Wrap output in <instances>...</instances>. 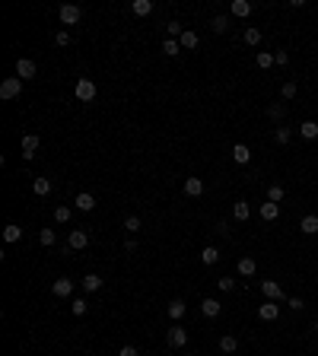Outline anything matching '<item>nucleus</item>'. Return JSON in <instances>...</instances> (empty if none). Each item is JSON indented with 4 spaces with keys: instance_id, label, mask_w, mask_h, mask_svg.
<instances>
[{
    "instance_id": "obj_30",
    "label": "nucleus",
    "mask_w": 318,
    "mask_h": 356,
    "mask_svg": "<svg viewBox=\"0 0 318 356\" xmlns=\"http://www.w3.org/2000/svg\"><path fill=\"white\" fill-rule=\"evenodd\" d=\"M201 261H204V264H216V261H220V248L207 245L204 251H201Z\"/></svg>"
},
{
    "instance_id": "obj_35",
    "label": "nucleus",
    "mask_w": 318,
    "mask_h": 356,
    "mask_svg": "<svg viewBox=\"0 0 318 356\" xmlns=\"http://www.w3.org/2000/svg\"><path fill=\"white\" fill-rule=\"evenodd\" d=\"M54 239H58V236H54V229H42V232H38V242H42L45 248H51Z\"/></svg>"
},
{
    "instance_id": "obj_34",
    "label": "nucleus",
    "mask_w": 318,
    "mask_h": 356,
    "mask_svg": "<svg viewBox=\"0 0 318 356\" xmlns=\"http://www.w3.org/2000/svg\"><path fill=\"white\" fill-rule=\"evenodd\" d=\"M255 64H258L261 70H267V67H274V55H270V51H261V55L255 57Z\"/></svg>"
},
{
    "instance_id": "obj_46",
    "label": "nucleus",
    "mask_w": 318,
    "mask_h": 356,
    "mask_svg": "<svg viewBox=\"0 0 318 356\" xmlns=\"http://www.w3.org/2000/svg\"><path fill=\"white\" fill-rule=\"evenodd\" d=\"M312 331H315V334H318V321H315V325H312Z\"/></svg>"
},
{
    "instance_id": "obj_44",
    "label": "nucleus",
    "mask_w": 318,
    "mask_h": 356,
    "mask_svg": "<svg viewBox=\"0 0 318 356\" xmlns=\"http://www.w3.org/2000/svg\"><path fill=\"white\" fill-rule=\"evenodd\" d=\"M274 64L287 67V64H289V55H287V51H274Z\"/></svg>"
},
{
    "instance_id": "obj_2",
    "label": "nucleus",
    "mask_w": 318,
    "mask_h": 356,
    "mask_svg": "<svg viewBox=\"0 0 318 356\" xmlns=\"http://www.w3.org/2000/svg\"><path fill=\"white\" fill-rule=\"evenodd\" d=\"M86 245H89V236H86L83 229H70V236H67V254L70 251H83Z\"/></svg>"
},
{
    "instance_id": "obj_7",
    "label": "nucleus",
    "mask_w": 318,
    "mask_h": 356,
    "mask_svg": "<svg viewBox=\"0 0 318 356\" xmlns=\"http://www.w3.org/2000/svg\"><path fill=\"white\" fill-rule=\"evenodd\" d=\"M166 340H169V347H175V350H181V347L188 344V331L181 325H172V331L166 334Z\"/></svg>"
},
{
    "instance_id": "obj_1",
    "label": "nucleus",
    "mask_w": 318,
    "mask_h": 356,
    "mask_svg": "<svg viewBox=\"0 0 318 356\" xmlns=\"http://www.w3.org/2000/svg\"><path fill=\"white\" fill-rule=\"evenodd\" d=\"M19 92H23V80H19V77H10V80H3V83H0V99H3V102L16 99Z\"/></svg>"
},
{
    "instance_id": "obj_31",
    "label": "nucleus",
    "mask_w": 318,
    "mask_h": 356,
    "mask_svg": "<svg viewBox=\"0 0 318 356\" xmlns=\"http://www.w3.org/2000/svg\"><path fill=\"white\" fill-rule=\"evenodd\" d=\"M210 29L216 32V35H223V32L229 29V16H213L210 19Z\"/></svg>"
},
{
    "instance_id": "obj_45",
    "label": "nucleus",
    "mask_w": 318,
    "mask_h": 356,
    "mask_svg": "<svg viewBox=\"0 0 318 356\" xmlns=\"http://www.w3.org/2000/svg\"><path fill=\"white\" fill-rule=\"evenodd\" d=\"M118 356H137V350H134V347H121Z\"/></svg>"
},
{
    "instance_id": "obj_13",
    "label": "nucleus",
    "mask_w": 318,
    "mask_h": 356,
    "mask_svg": "<svg viewBox=\"0 0 318 356\" xmlns=\"http://www.w3.org/2000/svg\"><path fill=\"white\" fill-rule=\"evenodd\" d=\"M277 217H280V204H274V200L261 204V219H264V223H274Z\"/></svg>"
},
{
    "instance_id": "obj_6",
    "label": "nucleus",
    "mask_w": 318,
    "mask_h": 356,
    "mask_svg": "<svg viewBox=\"0 0 318 356\" xmlns=\"http://www.w3.org/2000/svg\"><path fill=\"white\" fill-rule=\"evenodd\" d=\"M51 293L58 299H70L73 296V280L70 277H58V280H54V286H51Z\"/></svg>"
},
{
    "instance_id": "obj_20",
    "label": "nucleus",
    "mask_w": 318,
    "mask_h": 356,
    "mask_svg": "<svg viewBox=\"0 0 318 356\" xmlns=\"http://www.w3.org/2000/svg\"><path fill=\"white\" fill-rule=\"evenodd\" d=\"M185 312H188V305L181 299H172V302H169V318H172V321H178Z\"/></svg>"
},
{
    "instance_id": "obj_37",
    "label": "nucleus",
    "mask_w": 318,
    "mask_h": 356,
    "mask_svg": "<svg viewBox=\"0 0 318 356\" xmlns=\"http://www.w3.org/2000/svg\"><path fill=\"white\" fill-rule=\"evenodd\" d=\"M216 286H220V293H232L235 290V280L232 277H220V280H216Z\"/></svg>"
},
{
    "instance_id": "obj_28",
    "label": "nucleus",
    "mask_w": 318,
    "mask_h": 356,
    "mask_svg": "<svg viewBox=\"0 0 318 356\" xmlns=\"http://www.w3.org/2000/svg\"><path fill=\"white\" fill-rule=\"evenodd\" d=\"M299 134L306 140H315L318 137V124H315V121H302V124H299Z\"/></svg>"
},
{
    "instance_id": "obj_5",
    "label": "nucleus",
    "mask_w": 318,
    "mask_h": 356,
    "mask_svg": "<svg viewBox=\"0 0 318 356\" xmlns=\"http://www.w3.org/2000/svg\"><path fill=\"white\" fill-rule=\"evenodd\" d=\"M58 16H60V23H64V26H77L80 16H83V10H80V6H73V3H64Z\"/></svg>"
},
{
    "instance_id": "obj_9",
    "label": "nucleus",
    "mask_w": 318,
    "mask_h": 356,
    "mask_svg": "<svg viewBox=\"0 0 318 356\" xmlns=\"http://www.w3.org/2000/svg\"><path fill=\"white\" fill-rule=\"evenodd\" d=\"M258 318L261 321H277V318H280V305H277V302H264V305H261L258 308Z\"/></svg>"
},
{
    "instance_id": "obj_18",
    "label": "nucleus",
    "mask_w": 318,
    "mask_h": 356,
    "mask_svg": "<svg viewBox=\"0 0 318 356\" xmlns=\"http://www.w3.org/2000/svg\"><path fill=\"white\" fill-rule=\"evenodd\" d=\"M299 229L306 232V236H315V232H318V217H315V213H309V217H302Z\"/></svg>"
},
{
    "instance_id": "obj_21",
    "label": "nucleus",
    "mask_w": 318,
    "mask_h": 356,
    "mask_svg": "<svg viewBox=\"0 0 318 356\" xmlns=\"http://www.w3.org/2000/svg\"><path fill=\"white\" fill-rule=\"evenodd\" d=\"M32 191H35L38 197H48L51 194V178H35L32 181Z\"/></svg>"
},
{
    "instance_id": "obj_23",
    "label": "nucleus",
    "mask_w": 318,
    "mask_h": 356,
    "mask_svg": "<svg viewBox=\"0 0 318 356\" xmlns=\"http://www.w3.org/2000/svg\"><path fill=\"white\" fill-rule=\"evenodd\" d=\"M255 271H258L255 258H239V274L242 277H255Z\"/></svg>"
},
{
    "instance_id": "obj_40",
    "label": "nucleus",
    "mask_w": 318,
    "mask_h": 356,
    "mask_svg": "<svg viewBox=\"0 0 318 356\" xmlns=\"http://www.w3.org/2000/svg\"><path fill=\"white\" fill-rule=\"evenodd\" d=\"M140 226H144V223H140V217H127L124 219V229L127 232H140Z\"/></svg>"
},
{
    "instance_id": "obj_39",
    "label": "nucleus",
    "mask_w": 318,
    "mask_h": 356,
    "mask_svg": "<svg viewBox=\"0 0 318 356\" xmlns=\"http://www.w3.org/2000/svg\"><path fill=\"white\" fill-rule=\"evenodd\" d=\"M54 223H70V207H58L54 210Z\"/></svg>"
},
{
    "instance_id": "obj_11",
    "label": "nucleus",
    "mask_w": 318,
    "mask_h": 356,
    "mask_svg": "<svg viewBox=\"0 0 318 356\" xmlns=\"http://www.w3.org/2000/svg\"><path fill=\"white\" fill-rule=\"evenodd\" d=\"M38 143H42V140L35 137V134H26L23 137V159H32L38 153Z\"/></svg>"
},
{
    "instance_id": "obj_17",
    "label": "nucleus",
    "mask_w": 318,
    "mask_h": 356,
    "mask_svg": "<svg viewBox=\"0 0 318 356\" xmlns=\"http://www.w3.org/2000/svg\"><path fill=\"white\" fill-rule=\"evenodd\" d=\"M232 217L239 219V223H245V219L252 217V210H248V200H235V204H232Z\"/></svg>"
},
{
    "instance_id": "obj_4",
    "label": "nucleus",
    "mask_w": 318,
    "mask_h": 356,
    "mask_svg": "<svg viewBox=\"0 0 318 356\" xmlns=\"http://www.w3.org/2000/svg\"><path fill=\"white\" fill-rule=\"evenodd\" d=\"M261 293H264L270 302H283L287 299V293H283V286L277 283V280H264V283H261Z\"/></svg>"
},
{
    "instance_id": "obj_24",
    "label": "nucleus",
    "mask_w": 318,
    "mask_h": 356,
    "mask_svg": "<svg viewBox=\"0 0 318 356\" xmlns=\"http://www.w3.org/2000/svg\"><path fill=\"white\" fill-rule=\"evenodd\" d=\"M19 239H23V229L16 223H6L3 226V242H19Z\"/></svg>"
},
{
    "instance_id": "obj_25",
    "label": "nucleus",
    "mask_w": 318,
    "mask_h": 356,
    "mask_svg": "<svg viewBox=\"0 0 318 356\" xmlns=\"http://www.w3.org/2000/svg\"><path fill=\"white\" fill-rule=\"evenodd\" d=\"M131 10L137 13V16H150V13H153V0H134Z\"/></svg>"
},
{
    "instance_id": "obj_43",
    "label": "nucleus",
    "mask_w": 318,
    "mask_h": 356,
    "mask_svg": "<svg viewBox=\"0 0 318 356\" xmlns=\"http://www.w3.org/2000/svg\"><path fill=\"white\" fill-rule=\"evenodd\" d=\"M287 305L293 308V312H302V308H306V302H302L299 296H293V299H287Z\"/></svg>"
},
{
    "instance_id": "obj_36",
    "label": "nucleus",
    "mask_w": 318,
    "mask_h": 356,
    "mask_svg": "<svg viewBox=\"0 0 318 356\" xmlns=\"http://www.w3.org/2000/svg\"><path fill=\"white\" fill-rule=\"evenodd\" d=\"M296 92H299V86H296V83H283L280 86V96L283 99H296Z\"/></svg>"
},
{
    "instance_id": "obj_42",
    "label": "nucleus",
    "mask_w": 318,
    "mask_h": 356,
    "mask_svg": "<svg viewBox=\"0 0 318 356\" xmlns=\"http://www.w3.org/2000/svg\"><path fill=\"white\" fill-rule=\"evenodd\" d=\"M267 115L274 118V121H283V115H287V111H283V105H270V109H267Z\"/></svg>"
},
{
    "instance_id": "obj_10",
    "label": "nucleus",
    "mask_w": 318,
    "mask_h": 356,
    "mask_svg": "<svg viewBox=\"0 0 318 356\" xmlns=\"http://www.w3.org/2000/svg\"><path fill=\"white\" fill-rule=\"evenodd\" d=\"M73 204H77V210H83V213H92V210H96V197H92L89 191H80Z\"/></svg>"
},
{
    "instance_id": "obj_15",
    "label": "nucleus",
    "mask_w": 318,
    "mask_h": 356,
    "mask_svg": "<svg viewBox=\"0 0 318 356\" xmlns=\"http://www.w3.org/2000/svg\"><path fill=\"white\" fill-rule=\"evenodd\" d=\"M185 194L188 197H201V194H204V181L201 178H185Z\"/></svg>"
},
{
    "instance_id": "obj_29",
    "label": "nucleus",
    "mask_w": 318,
    "mask_h": 356,
    "mask_svg": "<svg viewBox=\"0 0 318 356\" xmlns=\"http://www.w3.org/2000/svg\"><path fill=\"white\" fill-rule=\"evenodd\" d=\"M162 55H166V57H175V55H181V45L175 42V38H166V42H162Z\"/></svg>"
},
{
    "instance_id": "obj_32",
    "label": "nucleus",
    "mask_w": 318,
    "mask_h": 356,
    "mask_svg": "<svg viewBox=\"0 0 318 356\" xmlns=\"http://www.w3.org/2000/svg\"><path fill=\"white\" fill-rule=\"evenodd\" d=\"M274 140H277L280 146H287L289 140H293V131H289V127H277V131H274Z\"/></svg>"
},
{
    "instance_id": "obj_41",
    "label": "nucleus",
    "mask_w": 318,
    "mask_h": 356,
    "mask_svg": "<svg viewBox=\"0 0 318 356\" xmlns=\"http://www.w3.org/2000/svg\"><path fill=\"white\" fill-rule=\"evenodd\" d=\"M54 45H60V48H67V45H70V32H64V29H60L58 35H54Z\"/></svg>"
},
{
    "instance_id": "obj_26",
    "label": "nucleus",
    "mask_w": 318,
    "mask_h": 356,
    "mask_svg": "<svg viewBox=\"0 0 318 356\" xmlns=\"http://www.w3.org/2000/svg\"><path fill=\"white\" fill-rule=\"evenodd\" d=\"M220 350L223 353H235V350H239V340H235L232 334H223V337H220Z\"/></svg>"
},
{
    "instance_id": "obj_3",
    "label": "nucleus",
    "mask_w": 318,
    "mask_h": 356,
    "mask_svg": "<svg viewBox=\"0 0 318 356\" xmlns=\"http://www.w3.org/2000/svg\"><path fill=\"white\" fill-rule=\"evenodd\" d=\"M73 92H77L80 102H92V99H96V83L83 77V80H77V89H73Z\"/></svg>"
},
{
    "instance_id": "obj_22",
    "label": "nucleus",
    "mask_w": 318,
    "mask_h": 356,
    "mask_svg": "<svg viewBox=\"0 0 318 356\" xmlns=\"http://www.w3.org/2000/svg\"><path fill=\"white\" fill-rule=\"evenodd\" d=\"M232 159H235L239 165H245L248 159H252V153H248V146H245V143H235V146H232Z\"/></svg>"
},
{
    "instance_id": "obj_33",
    "label": "nucleus",
    "mask_w": 318,
    "mask_h": 356,
    "mask_svg": "<svg viewBox=\"0 0 318 356\" xmlns=\"http://www.w3.org/2000/svg\"><path fill=\"white\" fill-rule=\"evenodd\" d=\"M283 194H287V191H283V185H270L267 188V200H274V204H280Z\"/></svg>"
},
{
    "instance_id": "obj_38",
    "label": "nucleus",
    "mask_w": 318,
    "mask_h": 356,
    "mask_svg": "<svg viewBox=\"0 0 318 356\" xmlns=\"http://www.w3.org/2000/svg\"><path fill=\"white\" fill-rule=\"evenodd\" d=\"M86 308H89V302H86V299H73L70 302V312L73 315H86Z\"/></svg>"
},
{
    "instance_id": "obj_12",
    "label": "nucleus",
    "mask_w": 318,
    "mask_h": 356,
    "mask_svg": "<svg viewBox=\"0 0 318 356\" xmlns=\"http://www.w3.org/2000/svg\"><path fill=\"white\" fill-rule=\"evenodd\" d=\"M252 10H255V6L248 3V0H232V6H229V13H232V16H239V19L252 16Z\"/></svg>"
},
{
    "instance_id": "obj_8",
    "label": "nucleus",
    "mask_w": 318,
    "mask_h": 356,
    "mask_svg": "<svg viewBox=\"0 0 318 356\" xmlns=\"http://www.w3.org/2000/svg\"><path fill=\"white\" fill-rule=\"evenodd\" d=\"M35 73H38L35 60H29V57H19V60H16V77H19V80H32Z\"/></svg>"
},
{
    "instance_id": "obj_19",
    "label": "nucleus",
    "mask_w": 318,
    "mask_h": 356,
    "mask_svg": "<svg viewBox=\"0 0 318 356\" xmlns=\"http://www.w3.org/2000/svg\"><path fill=\"white\" fill-rule=\"evenodd\" d=\"M178 45L191 51V48H198V45H201V35H198V32H188V29H185V35L178 38Z\"/></svg>"
},
{
    "instance_id": "obj_27",
    "label": "nucleus",
    "mask_w": 318,
    "mask_h": 356,
    "mask_svg": "<svg viewBox=\"0 0 318 356\" xmlns=\"http://www.w3.org/2000/svg\"><path fill=\"white\" fill-rule=\"evenodd\" d=\"M242 38H245V45H248V48H255V45H261V29L248 26V29H245V35H242Z\"/></svg>"
},
{
    "instance_id": "obj_16",
    "label": "nucleus",
    "mask_w": 318,
    "mask_h": 356,
    "mask_svg": "<svg viewBox=\"0 0 318 356\" xmlns=\"http://www.w3.org/2000/svg\"><path fill=\"white\" fill-rule=\"evenodd\" d=\"M201 312L207 315V318H216V315L223 312V305H220V299H204L201 302Z\"/></svg>"
},
{
    "instance_id": "obj_14",
    "label": "nucleus",
    "mask_w": 318,
    "mask_h": 356,
    "mask_svg": "<svg viewBox=\"0 0 318 356\" xmlns=\"http://www.w3.org/2000/svg\"><path fill=\"white\" fill-rule=\"evenodd\" d=\"M102 283H105V280L99 277V274H86V277H83V290L86 293H99V290H102Z\"/></svg>"
}]
</instances>
